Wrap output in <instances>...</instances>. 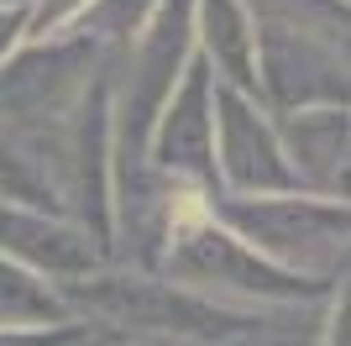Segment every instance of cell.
I'll return each mask as SVG.
<instances>
[{"instance_id":"1","label":"cell","mask_w":351,"mask_h":346,"mask_svg":"<svg viewBox=\"0 0 351 346\" xmlns=\"http://www.w3.org/2000/svg\"><path fill=\"white\" fill-rule=\"evenodd\" d=\"M162 278L194 288L215 304L231 310H299V304H330L341 284L320 278H299L278 262L257 257L247 242H236L231 231L210 216V194L173 184V220H168V242H162Z\"/></svg>"},{"instance_id":"2","label":"cell","mask_w":351,"mask_h":346,"mask_svg":"<svg viewBox=\"0 0 351 346\" xmlns=\"http://www.w3.org/2000/svg\"><path fill=\"white\" fill-rule=\"evenodd\" d=\"M63 310L73 320H110L121 331H152V336H178V341H231L252 336L263 315L215 304L194 288L173 284L162 273H136V268H95L58 288Z\"/></svg>"},{"instance_id":"3","label":"cell","mask_w":351,"mask_h":346,"mask_svg":"<svg viewBox=\"0 0 351 346\" xmlns=\"http://www.w3.org/2000/svg\"><path fill=\"white\" fill-rule=\"evenodd\" d=\"M210 216L257 257L299 278L346 284V200L320 194H210Z\"/></svg>"},{"instance_id":"4","label":"cell","mask_w":351,"mask_h":346,"mask_svg":"<svg viewBox=\"0 0 351 346\" xmlns=\"http://www.w3.org/2000/svg\"><path fill=\"white\" fill-rule=\"evenodd\" d=\"M105 69V53L84 32L53 43H21L0 63V126L5 131H58L89 79Z\"/></svg>"},{"instance_id":"5","label":"cell","mask_w":351,"mask_h":346,"mask_svg":"<svg viewBox=\"0 0 351 346\" xmlns=\"http://www.w3.org/2000/svg\"><path fill=\"white\" fill-rule=\"evenodd\" d=\"M252 79H257L252 95L267 115L346 105V43L293 27H257Z\"/></svg>"},{"instance_id":"6","label":"cell","mask_w":351,"mask_h":346,"mask_svg":"<svg viewBox=\"0 0 351 346\" xmlns=\"http://www.w3.org/2000/svg\"><path fill=\"white\" fill-rule=\"evenodd\" d=\"M147 168L168 184L220 194L215 189V73L199 53L189 58L184 79L162 100L158 121L147 131Z\"/></svg>"},{"instance_id":"7","label":"cell","mask_w":351,"mask_h":346,"mask_svg":"<svg viewBox=\"0 0 351 346\" xmlns=\"http://www.w3.org/2000/svg\"><path fill=\"white\" fill-rule=\"evenodd\" d=\"M215 189L220 194H299L278 126L257 95L215 84Z\"/></svg>"},{"instance_id":"8","label":"cell","mask_w":351,"mask_h":346,"mask_svg":"<svg viewBox=\"0 0 351 346\" xmlns=\"http://www.w3.org/2000/svg\"><path fill=\"white\" fill-rule=\"evenodd\" d=\"M0 257L27 268V273H37V278H47L53 288L105 268L95 242L69 216L32 210V205H5V200H0Z\"/></svg>"},{"instance_id":"9","label":"cell","mask_w":351,"mask_h":346,"mask_svg":"<svg viewBox=\"0 0 351 346\" xmlns=\"http://www.w3.org/2000/svg\"><path fill=\"white\" fill-rule=\"evenodd\" d=\"M273 126H278V142L299 194L346 200V142H351L346 105L289 111V115H273Z\"/></svg>"},{"instance_id":"10","label":"cell","mask_w":351,"mask_h":346,"mask_svg":"<svg viewBox=\"0 0 351 346\" xmlns=\"http://www.w3.org/2000/svg\"><path fill=\"white\" fill-rule=\"evenodd\" d=\"M194 53L210 63L215 84L252 95V58H257V21L241 0H194Z\"/></svg>"},{"instance_id":"11","label":"cell","mask_w":351,"mask_h":346,"mask_svg":"<svg viewBox=\"0 0 351 346\" xmlns=\"http://www.w3.org/2000/svg\"><path fill=\"white\" fill-rule=\"evenodd\" d=\"M0 320H21V325H53V320H73L63 310L58 288L47 278L16 268V262L0 257Z\"/></svg>"},{"instance_id":"12","label":"cell","mask_w":351,"mask_h":346,"mask_svg":"<svg viewBox=\"0 0 351 346\" xmlns=\"http://www.w3.org/2000/svg\"><path fill=\"white\" fill-rule=\"evenodd\" d=\"M257 27H293L346 43V0H241Z\"/></svg>"},{"instance_id":"13","label":"cell","mask_w":351,"mask_h":346,"mask_svg":"<svg viewBox=\"0 0 351 346\" xmlns=\"http://www.w3.org/2000/svg\"><path fill=\"white\" fill-rule=\"evenodd\" d=\"M158 5L162 0H95V5L84 11V21H79V32H84L105 58H116V53H126V47L142 37V27L152 21Z\"/></svg>"},{"instance_id":"14","label":"cell","mask_w":351,"mask_h":346,"mask_svg":"<svg viewBox=\"0 0 351 346\" xmlns=\"http://www.w3.org/2000/svg\"><path fill=\"white\" fill-rule=\"evenodd\" d=\"M95 0H27V43H53V37H73L84 11Z\"/></svg>"},{"instance_id":"15","label":"cell","mask_w":351,"mask_h":346,"mask_svg":"<svg viewBox=\"0 0 351 346\" xmlns=\"http://www.w3.org/2000/svg\"><path fill=\"white\" fill-rule=\"evenodd\" d=\"M95 331L84 320H53V325H21V320H0V346H89Z\"/></svg>"},{"instance_id":"16","label":"cell","mask_w":351,"mask_h":346,"mask_svg":"<svg viewBox=\"0 0 351 346\" xmlns=\"http://www.w3.org/2000/svg\"><path fill=\"white\" fill-rule=\"evenodd\" d=\"M27 43V11L21 5H0V63Z\"/></svg>"},{"instance_id":"17","label":"cell","mask_w":351,"mask_h":346,"mask_svg":"<svg viewBox=\"0 0 351 346\" xmlns=\"http://www.w3.org/2000/svg\"><path fill=\"white\" fill-rule=\"evenodd\" d=\"M0 5H27V0H0Z\"/></svg>"}]
</instances>
